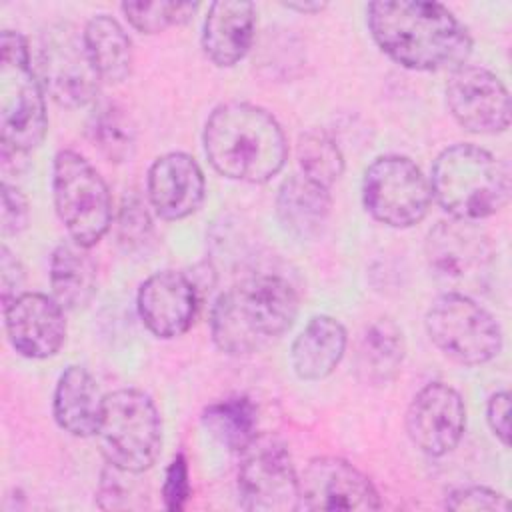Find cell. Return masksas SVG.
Returning a JSON list of instances; mask_svg holds the SVG:
<instances>
[{
    "label": "cell",
    "instance_id": "cell-1",
    "mask_svg": "<svg viewBox=\"0 0 512 512\" xmlns=\"http://www.w3.org/2000/svg\"><path fill=\"white\" fill-rule=\"evenodd\" d=\"M366 22L378 48L390 60L410 70L452 72L464 66L472 52L468 28L452 10L438 2H370Z\"/></svg>",
    "mask_w": 512,
    "mask_h": 512
},
{
    "label": "cell",
    "instance_id": "cell-2",
    "mask_svg": "<svg viewBox=\"0 0 512 512\" xmlns=\"http://www.w3.org/2000/svg\"><path fill=\"white\" fill-rule=\"evenodd\" d=\"M202 144L220 176L246 184L272 180L288 158V142L278 120L250 102L216 106L204 124Z\"/></svg>",
    "mask_w": 512,
    "mask_h": 512
},
{
    "label": "cell",
    "instance_id": "cell-3",
    "mask_svg": "<svg viewBox=\"0 0 512 512\" xmlns=\"http://www.w3.org/2000/svg\"><path fill=\"white\" fill-rule=\"evenodd\" d=\"M298 314V294L276 274L248 276L224 290L210 310L214 344L230 356H248L276 342Z\"/></svg>",
    "mask_w": 512,
    "mask_h": 512
},
{
    "label": "cell",
    "instance_id": "cell-4",
    "mask_svg": "<svg viewBox=\"0 0 512 512\" xmlns=\"http://www.w3.org/2000/svg\"><path fill=\"white\" fill-rule=\"evenodd\" d=\"M430 190L432 198L452 218L478 222L508 204L512 192L510 170L480 146L452 144L432 164Z\"/></svg>",
    "mask_w": 512,
    "mask_h": 512
},
{
    "label": "cell",
    "instance_id": "cell-5",
    "mask_svg": "<svg viewBox=\"0 0 512 512\" xmlns=\"http://www.w3.org/2000/svg\"><path fill=\"white\" fill-rule=\"evenodd\" d=\"M46 92L32 64L30 48L20 32L0 36V142L28 154L48 130Z\"/></svg>",
    "mask_w": 512,
    "mask_h": 512
},
{
    "label": "cell",
    "instance_id": "cell-6",
    "mask_svg": "<svg viewBox=\"0 0 512 512\" xmlns=\"http://www.w3.org/2000/svg\"><path fill=\"white\" fill-rule=\"evenodd\" d=\"M98 446L110 466L142 474L162 450V418L148 394L120 388L104 394L96 430Z\"/></svg>",
    "mask_w": 512,
    "mask_h": 512
},
{
    "label": "cell",
    "instance_id": "cell-7",
    "mask_svg": "<svg viewBox=\"0 0 512 512\" xmlns=\"http://www.w3.org/2000/svg\"><path fill=\"white\" fill-rule=\"evenodd\" d=\"M52 194L70 240L92 248L110 230L112 194L100 172L78 152L60 150L52 166Z\"/></svg>",
    "mask_w": 512,
    "mask_h": 512
},
{
    "label": "cell",
    "instance_id": "cell-8",
    "mask_svg": "<svg viewBox=\"0 0 512 512\" xmlns=\"http://www.w3.org/2000/svg\"><path fill=\"white\" fill-rule=\"evenodd\" d=\"M426 334L450 360L480 366L502 350V330L496 318L462 292H444L432 300L424 316Z\"/></svg>",
    "mask_w": 512,
    "mask_h": 512
},
{
    "label": "cell",
    "instance_id": "cell-9",
    "mask_svg": "<svg viewBox=\"0 0 512 512\" xmlns=\"http://www.w3.org/2000/svg\"><path fill=\"white\" fill-rule=\"evenodd\" d=\"M34 68L46 96L58 106L82 108L96 102L102 80L90 62L84 32L70 22H56L42 30Z\"/></svg>",
    "mask_w": 512,
    "mask_h": 512
},
{
    "label": "cell",
    "instance_id": "cell-10",
    "mask_svg": "<svg viewBox=\"0 0 512 512\" xmlns=\"http://www.w3.org/2000/svg\"><path fill=\"white\" fill-rule=\"evenodd\" d=\"M362 202L366 212L390 228H410L430 210V180L406 156H378L364 172Z\"/></svg>",
    "mask_w": 512,
    "mask_h": 512
},
{
    "label": "cell",
    "instance_id": "cell-11",
    "mask_svg": "<svg viewBox=\"0 0 512 512\" xmlns=\"http://www.w3.org/2000/svg\"><path fill=\"white\" fill-rule=\"evenodd\" d=\"M240 456L238 496L246 510H298V472L282 440L258 434Z\"/></svg>",
    "mask_w": 512,
    "mask_h": 512
},
{
    "label": "cell",
    "instance_id": "cell-12",
    "mask_svg": "<svg viewBox=\"0 0 512 512\" xmlns=\"http://www.w3.org/2000/svg\"><path fill=\"white\" fill-rule=\"evenodd\" d=\"M426 260L432 274L466 294L468 288H478L492 264V244L488 236L466 220L438 222L426 238Z\"/></svg>",
    "mask_w": 512,
    "mask_h": 512
},
{
    "label": "cell",
    "instance_id": "cell-13",
    "mask_svg": "<svg viewBox=\"0 0 512 512\" xmlns=\"http://www.w3.org/2000/svg\"><path fill=\"white\" fill-rule=\"evenodd\" d=\"M372 480L338 456H316L298 474V510H378Z\"/></svg>",
    "mask_w": 512,
    "mask_h": 512
},
{
    "label": "cell",
    "instance_id": "cell-14",
    "mask_svg": "<svg viewBox=\"0 0 512 512\" xmlns=\"http://www.w3.org/2000/svg\"><path fill=\"white\" fill-rule=\"evenodd\" d=\"M446 106L452 118L474 134H498L510 126L508 88L482 66L464 64L450 72Z\"/></svg>",
    "mask_w": 512,
    "mask_h": 512
},
{
    "label": "cell",
    "instance_id": "cell-15",
    "mask_svg": "<svg viewBox=\"0 0 512 512\" xmlns=\"http://www.w3.org/2000/svg\"><path fill=\"white\" fill-rule=\"evenodd\" d=\"M464 428V400L456 388L444 382L422 386L406 410V432L412 444L434 458L452 452L460 444Z\"/></svg>",
    "mask_w": 512,
    "mask_h": 512
},
{
    "label": "cell",
    "instance_id": "cell-16",
    "mask_svg": "<svg viewBox=\"0 0 512 512\" xmlns=\"http://www.w3.org/2000/svg\"><path fill=\"white\" fill-rule=\"evenodd\" d=\"M2 310L8 340L20 356L44 360L60 352L66 340V318L54 296L20 292Z\"/></svg>",
    "mask_w": 512,
    "mask_h": 512
},
{
    "label": "cell",
    "instance_id": "cell-17",
    "mask_svg": "<svg viewBox=\"0 0 512 512\" xmlns=\"http://www.w3.org/2000/svg\"><path fill=\"white\" fill-rule=\"evenodd\" d=\"M136 308L148 332L156 338L170 340L186 334L194 324L198 290L184 272L160 270L140 284Z\"/></svg>",
    "mask_w": 512,
    "mask_h": 512
},
{
    "label": "cell",
    "instance_id": "cell-18",
    "mask_svg": "<svg viewBox=\"0 0 512 512\" xmlns=\"http://www.w3.org/2000/svg\"><path fill=\"white\" fill-rule=\"evenodd\" d=\"M146 194L160 218L182 220L202 206L206 178L190 154L168 152L152 162L146 178Z\"/></svg>",
    "mask_w": 512,
    "mask_h": 512
},
{
    "label": "cell",
    "instance_id": "cell-19",
    "mask_svg": "<svg viewBox=\"0 0 512 512\" xmlns=\"http://www.w3.org/2000/svg\"><path fill=\"white\" fill-rule=\"evenodd\" d=\"M256 36V6L242 0L212 2L202 26V50L218 68L238 64Z\"/></svg>",
    "mask_w": 512,
    "mask_h": 512
},
{
    "label": "cell",
    "instance_id": "cell-20",
    "mask_svg": "<svg viewBox=\"0 0 512 512\" xmlns=\"http://www.w3.org/2000/svg\"><path fill=\"white\" fill-rule=\"evenodd\" d=\"M104 394L94 376L80 364L68 366L54 388L52 414L56 424L76 438L96 436Z\"/></svg>",
    "mask_w": 512,
    "mask_h": 512
},
{
    "label": "cell",
    "instance_id": "cell-21",
    "mask_svg": "<svg viewBox=\"0 0 512 512\" xmlns=\"http://www.w3.org/2000/svg\"><path fill=\"white\" fill-rule=\"evenodd\" d=\"M348 334L340 320L320 314L308 320L290 348V362L300 380L316 382L330 376L344 358Z\"/></svg>",
    "mask_w": 512,
    "mask_h": 512
},
{
    "label": "cell",
    "instance_id": "cell-22",
    "mask_svg": "<svg viewBox=\"0 0 512 512\" xmlns=\"http://www.w3.org/2000/svg\"><path fill=\"white\" fill-rule=\"evenodd\" d=\"M330 208V188L320 186L304 174L286 178L276 194V214L282 228L300 240L316 238L322 232Z\"/></svg>",
    "mask_w": 512,
    "mask_h": 512
},
{
    "label": "cell",
    "instance_id": "cell-23",
    "mask_svg": "<svg viewBox=\"0 0 512 512\" xmlns=\"http://www.w3.org/2000/svg\"><path fill=\"white\" fill-rule=\"evenodd\" d=\"M48 276L52 296L64 310H82L96 294V262L88 254V248L74 240H66L54 248Z\"/></svg>",
    "mask_w": 512,
    "mask_h": 512
},
{
    "label": "cell",
    "instance_id": "cell-24",
    "mask_svg": "<svg viewBox=\"0 0 512 512\" xmlns=\"http://www.w3.org/2000/svg\"><path fill=\"white\" fill-rule=\"evenodd\" d=\"M404 354L406 342L402 328L390 318H380L360 336L356 348V376L370 386L388 384L400 372Z\"/></svg>",
    "mask_w": 512,
    "mask_h": 512
},
{
    "label": "cell",
    "instance_id": "cell-25",
    "mask_svg": "<svg viewBox=\"0 0 512 512\" xmlns=\"http://www.w3.org/2000/svg\"><path fill=\"white\" fill-rule=\"evenodd\" d=\"M84 44L90 62L102 82L120 84L132 72V42L122 24L108 16L96 14L84 26Z\"/></svg>",
    "mask_w": 512,
    "mask_h": 512
},
{
    "label": "cell",
    "instance_id": "cell-26",
    "mask_svg": "<svg viewBox=\"0 0 512 512\" xmlns=\"http://www.w3.org/2000/svg\"><path fill=\"white\" fill-rule=\"evenodd\" d=\"M200 420L202 426L232 452L246 450L258 436V406L244 394L208 404Z\"/></svg>",
    "mask_w": 512,
    "mask_h": 512
},
{
    "label": "cell",
    "instance_id": "cell-27",
    "mask_svg": "<svg viewBox=\"0 0 512 512\" xmlns=\"http://www.w3.org/2000/svg\"><path fill=\"white\" fill-rule=\"evenodd\" d=\"M86 134L94 148L110 162H126L136 150V126L128 112L108 100L94 102L86 120Z\"/></svg>",
    "mask_w": 512,
    "mask_h": 512
},
{
    "label": "cell",
    "instance_id": "cell-28",
    "mask_svg": "<svg viewBox=\"0 0 512 512\" xmlns=\"http://www.w3.org/2000/svg\"><path fill=\"white\" fill-rule=\"evenodd\" d=\"M296 156L302 174L324 188H332L344 172V154L338 142L322 128H310L300 134Z\"/></svg>",
    "mask_w": 512,
    "mask_h": 512
},
{
    "label": "cell",
    "instance_id": "cell-29",
    "mask_svg": "<svg viewBox=\"0 0 512 512\" xmlns=\"http://www.w3.org/2000/svg\"><path fill=\"white\" fill-rule=\"evenodd\" d=\"M128 24L142 34H158L170 26L192 20L196 2H124L120 6Z\"/></svg>",
    "mask_w": 512,
    "mask_h": 512
},
{
    "label": "cell",
    "instance_id": "cell-30",
    "mask_svg": "<svg viewBox=\"0 0 512 512\" xmlns=\"http://www.w3.org/2000/svg\"><path fill=\"white\" fill-rule=\"evenodd\" d=\"M136 472L120 470L110 466L102 472V480L98 484V506L102 510H138L144 508L146 492L136 480Z\"/></svg>",
    "mask_w": 512,
    "mask_h": 512
},
{
    "label": "cell",
    "instance_id": "cell-31",
    "mask_svg": "<svg viewBox=\"0 0 512 512\" xmlns=\"http://www.w3.org/2000/svg\"><path fill=\"white\" fill-rule=\"evenodd\" d=\"M116 232L120 246L130 252L142 248L150 240L152 218L140 196H124L116 218Z\"/></svg>",
    "mask_w": 512,
    "mask_h": 512
},
{
    "label": "cell",
    "instance_id": "cell-32",
    "mask_svg": "<svg viewBox=\"0 0 512 512\" xmlns=\"http://www.w3.org/2000/svg\"><path fill=\"white\" fill-rule=\"evenodd\" d=\"M446 508L450 510H494L506 512L510 502L504 494L486 486H464L456 488L446 498Z\"/></svg>",
    "mask_w": 512,
    "mask_h": 512
},
{
    "label": "cell",
    "instance_id": "cell-33",
    "mask_svg": "<svg viewBox=\"0 0 512 512\" xmlns=\"http://www.w3.org/2000/svg\"><path fill=\"white\" fill-rule=\"evenodd\" d=\"M192 494L190 470L184 454H176L164 474L162 482V500L168 510H182Z\"/></svg>",
    "mask_w": 512,
    "mask_h": 512
},
{
    "label": "cell",
    "instance_id": "cell-34",
    "mask_svg": "<svg viewBox=\"0 0 512 512\" xmlns=\"http://www.w3.org/2000/svg\"><path fill=\"white\" fill-rule=\"evenodd\" d=\"M28 200L12 184L2 182V210H0V228L4 236H16L28 226Z\"/></svg>",
    "mask_w": 512,
    "mask_h": 512
},
{
    "label": "cell",
    "instance_id": "cell-35",
    "mask_svg": "<svg viewBox=\"0 0 512 512\" xmlns=\"http://www.w3.org/2000/svg\"><path fill=\"white\" fill-rule=\"evenodd\" d=\"M486 420L492 434L508 446L510 442V394L506 390L494 392L486 404Z\"/></svg>",
    "mask_w": 512,
    "mask_h": 512
},
{
    "label": "cell",
    "instance_id": "cell-36",
    "mask_svg": "<svg viewBox=\"0 0 512 512\" xmlns=\"http://www.w3.org/2000/svg\"><path fill=\"white\" fill-rule=\"evenodd\" d=\"M24 282V270L18 262V258L8 250L4 244L0 248V292H2V306L8 304L12 298H16L20 292V286Z\"/></svg>",
    "mask_w": 512,
    "mask_h": 512
},
{
    "label": "cell",
    "instance_id": "cell-37",
    "mask_svg": "<svg viewBox=\"0 0 512 512\" xmlns=\"http://www.w3.org/2000/svg\"><path fill=\"white\" fill-rule=\"evenodd\" d=\"M284 8L288 10H294V12H300V14H318L322 10L328 8L326 2H320V0H298V2H284L282 4Z\"/></svg>",
    "mask_w": 512,
    "mask_h": 512
}]
</instances>
